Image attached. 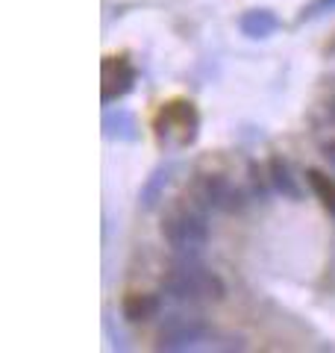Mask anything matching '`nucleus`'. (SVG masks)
<instances>
[{
    "mask_svg": "<svg viewBox=\"0 0 335 353\" xmlns=\"http://www.w3.org/2000/svg\"><path fill=\"white\" fill-rule=\"evenodd\" d=\"M162 236L180 256H197L209 241L206 215L194 206H176L162 221Z\"/></svg>",
    "mask_w": 335,
    "mask_h": 353,
    "instance_id": "nucleus-2",
    "label": "nucleus"
},
{
    "mask_svg": "<svg viewBox=\"0 0 335 353\" xmlns=\"http://www.w3.org/2000/svg\"><path fill=\"white\" fill-rule=\"evenodd\" d=\"M323 157L329 159V165L335 168V141H329V145H323Z\"/></svg>",
    "mask_w": 335,
    "mask_h": 353,
    "instance_id": "nucleus-13",
    "label": "nucleus"
},
{
    "mask_svg": "<svg viewBox=\"0 0 335 353\" xmlns=\"http://www.w3.org/2000/svg\"><path fill=\"white\" fill-rule=\"evenodd\" d=\"M306 180L312 185V192H315V197L323 203V209L335 215V180H332V176H327V174L318 171V168H309L306 171Z\"/></svg>",
    "mask_w": 335,
    "mask_h": 353,
    "instance_id": "nucleus-10",
    "label": "nucleus"
},
{
    "mask_svg": "<svg viewBox=\"0 0 335 353\" xmlns=\"http://www.w3.org/2000/svg\"><path fill=\"white\" fill-rule=\"evenodd\" d=\"M136 121H132V115L127 112V109H118V112H106L103 118V132L109 139H132L136 136Z\"/></svg>",
    "mask_w": 335,
    "mask_h": 353,
    "instance_id": "nucleus-11",
    "label": "nucleus"
},
{
    "mask_svg": "<svg viewBox=\"0 0 335 353\" xmlns=\"http://www.w3.org/2000/svg\"><path fill=\"white\" fill-rule=\"evenodd\" d=\"M327 12H335V0H312L309 6H303V12H300L297 21H315Z\"/></svg>",
    "mask_w": 335,
    "mask_h": 353,
    "instance_id": "nucleus-12",
    "label": "nucleus"
},
{
    "mask_svg": "<svg viewBox=\"0 0 335 353\" xmlns=\"http://www.w3.org/2000/svg\"><path fill=\"white\" fill-rule=\"evenodd\" d=\"M168 183H171V165H165V168H156L150 174V180L141 185V206L144 209H156L162 201V194L168 189Z\"/></svg>",
    "mask_w": 335,
    "mask_h": 353,
    "instance_id": "nucleus-9",
    "label": "nucleus"
},
{
    "mask_svg": "<svg viewBox=\"0 0 335 353\" xmlns=\"http://www.w3.org/2000/svg\"><path fill=\"white\" fill-rule=\"evenodd\" d=\"M162 301L156 294H130L124 303V315L130 321H150V318L159 315Z\"/></svg>",
    "mask_w": 335,
    "mask_h": 353,
    "instance_id": "nucleus-8",
    "label": "nucleus"
},
{
    "mask_svg": "<svg viewBox=\"0 0 335 353\" xmlns=\"http://www.w3.org/2000/svg\"><path fill=\"white\" fill-rule=\"evenodd\" d=\"M267 168H271V183H274V189L283 194V197L300 201V185H297V180L292 176V168H288V162H285L283 157H274Z\"/></svg>",
    "mask_w": 335,
    "mask_h": 353,
    "instance_id": "nucleus-7",
    "label": "nucleus"
},
{
    "mask_svg": "<svg viewBox=\"0 0 335 353\" xmlns=\"http://www.w3.org/2000/svg\"><path fill=\"white\" fill-rule=\"evenodd\" d=\"M206 339H209V324L203 315L176 312L162 324L156 347L168 350V353H183V350L200 347V341H206Z\"/></svg>",
    "mask_w": 335,
    "mask_h": 353,
    "instance_id": "nucleus-3",
    "label": "nucleus"
},
{
    "mask_svg": "<svg viewBox=\"0 0 335 353\" xmlns=\"http://www.w3.org/2000/svg\"><path fill=\"white\" fill-rule=\"evenodd\" d=\"M332 118H335V103H332Z\"/></svg>",
    "mask_w": 335,
    "mask_h": 353,
    "instance_id": "nucleus-14",
    "label": "nucleus"
},
{
    "mask_svg": "<svg viewBox=\"0 0 335 353\" xmlns=\"http://www.w3.org/2000/svg\"><path fill=\"white\" fill-rule=\"evenodd\" d=\"M279 18L271 12V9H250L238 18V30L247 39H267L271 32H276Z\"/></svg>",
    "mask_w": 335,
    "mask_h": 353,
    "instance_id": "nucleus-6",
    "label": "nucleus"
},
{
    "mask_svg": "<svg viewBox=\"0 0 335 353\" xmlns=\"http://www.w3.org/2000/svg\"><path fill=\"white\" fill-rule=\"evenodd\" d=\"M162 292L171 294L174 301H221L227 289L218 274L194 262V256H185L165 274Z\"/></svg>",
    "mask_w": 335,
    "mask_h": 353,
    "instance_id": "nucleus-1",
    "label": "nucleus"
},
{
    "mask_svg": "<svg viewBox=\"0 0 335 353\" xmlns=\"http://www.w3.org/2000/svg\"><path fill=\"white\" fill-rule=\"evenodd\" d=\"M132 83H136V71L130 68L124 59H112L103 68V103L115 101V97H124Z\"/></svg>",
    "mask_w": 335,
    "mask_h": 353,
    "instance_id": "nucleus-5",
    "label": "nucleus"
},
{
    "mask_svg": "<svg viewBox=\"0 0 335 353\" xmlns=\"http://www.w3.org/2000/svg\"><path fill=\"white\" fill-rule=\"evenodd\" d=\"M194 197L203 209H223V212H238V209H244V194L238 189H232V183L221 174L200 176L194 185Z\"/></svg>",
    "mask_w": 335,
    "mask_h": 353,
    "instance_id": "nucleus-4",
    "label": "nucleus"
}]
</instances>
